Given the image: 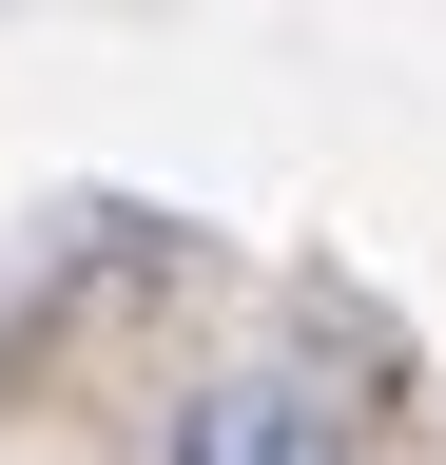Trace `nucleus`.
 I'll use <instances>...</instances> for the list:
<instances>
[{"instance_id":"1","label":"nucleus","mask_w":446,"mask_h":465,"mask_svg":"<svg viewBox=\"0 0 446 465\" xmlns=\"http://www.w3.org/2000/svg\"><path fill=\"white\" fill-rule=\"evenodd\" d=\"M175 465H350V427H330L311 388L233 369V388H194V407H175Z\"/></svg>"}]
</instances>
